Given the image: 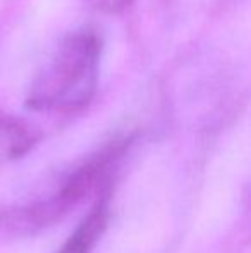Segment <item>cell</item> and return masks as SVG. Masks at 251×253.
I'll list each match as a JSON object with an SVG mask.
<instances>
[{
	"label": "cell",
	"instance_id": "3",
	"mask_svg": "<svg viewBox=\"0 0 251 253\" xmlns=\"http://www.w3.org/2000/svg\"><path fill=\"white\" fill-rule=\"evenodd\" d=\"M108 219H110V191L105 190L55 253H93L98 241L107 231Z\"/></svg>",
	"mask_w": 251,
	"mask_h": 253
},
{
	"label": "cell",
	"instance_id": "2",
	"mask_svg": "<svg viewBox=\"0 0 251 253\" xmlns=\"http://www.w3.org/2000/svg\"><path fill=\"white\" fill-rule=\"evenodd\" d=\"M133 136H115L72 167L45 197L2 212V226L14 234H35L54 226L95 191L108 190L110 176L129 152Z\"/></svg>",
	"mask_w": 251,
	"mask_h": 253
},
{
	"label": "cell",
	"instance_id": "1",
	"mask_svg": "<svg viewBox=\"0 0 251 253\" xmlns=\"http://www.w3.org/2000/svg\"><path fill=\"white\" fill-rule=\"evenodd\" d=\"M104 40L91 26L71 30L59 40L26 90L28 109L36 112H74L95 97Z\"/></svg>",
	"mask_w": 251,
	"mask_h": 253
},
{
	"label": "cell",
	"instance_id": "5",
	"mask_svg": "<svg viewBox=\"0 0 251 253\" xmlns=\"http://www.w3.org/2000/svg\"><path fill=\"white\" fill-rule=\"evenodd\" d=\"M91 7L105 14H117L131 5L133 0H88Z\"/></svg>",
	"mask_w": 251,
	"mask_h": 253
},
{
	"label": "cell",
	"instance_id": "4",
	"mask_svg": "<svg viewBox=\"0 0 251 253\" xmlns=\"http://www.w3.org/2000/svg\"><path fill=\"white\" fill-rule=\"evenodd\" d=\"M36 140V133L23 121L0 116V164L24 157Z\"/></svg>",
	"mask_w": 251,
	"mask_h": 253
}]
</instances>
